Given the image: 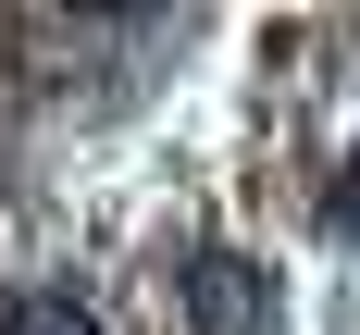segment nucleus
I'll return each mask as SVG.
<instances>
[{
    "label": "nucleus",
    "instance_id": "1",
    "mask_svg": "<svg viewBox=\"0 0 360 335\" xmlns=\"http://www.w3.org/2000/svg\"><path fill=\"white\" fill-rule=\"evenodd\" d=\"M186 323H199V335H261L274 298H261V273L236 249H199V261H186Z\"/></svg>",
    "mask_w": 360,
    "mask_h": 335
},
{
    "label": "nucleus",
    "instance_id": "2",
    "mask_svg": "<svg viewBox=\"0 0 360 335\" xmlns=\"http://www.w3.org/2000/svg\"><path fill=\"white\" fill-rule=\"evenodd\" d=\"M0 335H100V310H87V298H63V286H37V298H13V310H0Z\"/></svg>",
    "mask_w": 360,
    "mask_h": 335
},
{
    "label": "nucleus",
    "instance_id": "3",
    "mask_svg": "<svg viewBox=\"0 0 360 335\" xmlns=\"http://www.w3.org/2000/svg\"><path fill=\"white\" fill-rule=\"evenodd\" d=\"M335 211H360V162H348V186H335Z\"/></svg>",
    "mask_w": 360,
    "mask_h": 335
}]
</instances>
